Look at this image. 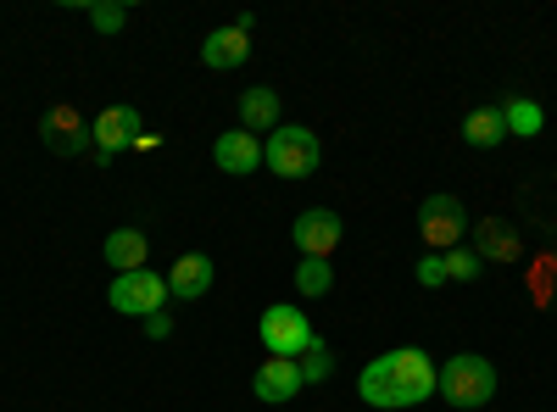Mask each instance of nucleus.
<instances>
[{"instance_id": "18", "label": "nucleus", "mask_w": 557, "mask_h": 412, "mask_svg": "<svg viewBox=\"0 0 557 412\" xmlns=\"http://www.w3.org/2000/svg\"><path fill=\"white\" fill-rule=\"evenodd\" d=\"M502 123H507V140H530V134H541V107L530 96H507L502 101Z\"/></svg>"}, {"instance_id": "11", "label": "nucleus", "mask_w": 557, "mask_h": 412, "mask_svg": "<svg viewBox=\"0 0 557 412\" xmlns=\"http://www.w3.org/2000/svg\"><path fill=\"white\" fill-rule=\"evenodd\" d=\"M39 134H45V146L62 151V157H78V151L89 146V123H84L73 107H51V112L39 117Z\"/></svg>"}, {"instance_id": "19", "label": "nucleus", "mask_w": 557, "mask_h": 412, "mask_svg": "<svg viewBox=\"0 0 557 412\" xmlns=\"http://www.w3.org/2000/svg\"><path fill=\"white\" fill-rule=\"evenodd\" d=\"M441 257H446V285H474L480 273H485V262H480L474 246H451V251H441Z\"/></svg>"}, {"instance_id": "12", "label": "nucleus", "mask_w": 557, "mask_h": 412, "mask_svg": "<svg viewBox=\"0 0 557 412\" xmlns=\"http://www.w3.org/2000/svg\"><path fill=\"white\" fill-rule=\"evenodd\" d=\"M246 57H251V34H240L235 23L212 28V34L201 39V62H207L212 73H235V67H246Z\"/></svg>"}, {"instance_id": "3", "label": "nucleus", "mask_w": 557, "mask_h": 412, "mask_svg": "<svg viewBox=\"0 0 557 412\" xmlns=\"http://www.w3.org/2000/svg\"><path fill=\"white\" fill-rule=\"evenodd\" d=\"M262 167H273L278 178H312L323 167V146L307 123H278L262 140Z\"/></svg>"}, {"instance_id": "8", "label": "nucleus", "mask_w": 557, "mask_h": 412, "mask_svg": "<svg viewBox=\"0 0 557 412\" xmlns=\"http://www.w3.org/2000/svg\"><path fill=\"white\" fill-rule=\"evenodd\" d=\"M139 134H146V117H139L134 107H107L101 117H89V146H96L101 157H117V151L139 146Z\"/></svg>"}, {"instance_id": "22", "label": "nucleus", "mask_w": 557, "mask_h": 412, "mask_svg": "<svg viewBox=\"0 0 557 412\" xmlns=\"http://www.w3.org/2000/svg\"><path fill=\"white\" fill-rule=\"evenodd\" d=\"M89 23H96V34H117L128 23V7L123 0H96V7H89Z\"/></svg>"}, {"instance_id": "9", "label": "nucleus", "mask_w": 557, "mask_h": 412, "mask_svg": "<svg viewBox=\"0 0 557 412\" xmlns=\"http://www.w3.org/2000/svg\"><path fill=\"white\" fill-rule=\"evenodd\" d=\"M251 390H257V401H268V407L296 401V390H301V369H296V357H268L262 369L251 374Z\"/></svg>"}, {"instance_id": "17", "label": "nucleus", "mask_w": 557, "mask_h": 412, "mask_svg": "<svg viewBox=\"0 0 557 412\" xmlns=\"http://www.w3.org/2000/svg\"><path fill=\"white\" fill-rule=\"evenodd\" d=\"M462 140H469L474 151H491L507 140V123H502V107H474L469 117H462Z\"/></svg>"}, {"instance_id": "1", "label": "nucleus", "mask_w": 557, "mask_h": 412, "mask_svg": "<svg viewBox=\"0 0 557 412\" xmlns=\"http://www.w3.org/2000/svg\"><path fill=\"white\" fill-rule=\"evenodd\" d=\"M357 396L380 412H401L435 396V362L418 351V346H396L385 357H374L368 369L357 374Z\"/></svg>"}, {"instance_id": "6", "label": "nucleus", "mask_w": 557, "mask_h": 412, "mask_svg": "<svg viewBox=\"0 0 557 412\" xmlns=\"http://www.w3.org/2000/svg\"><path fill=\"white\" fill-rule=\"evenodd\" d=\"M469 212H462L457 196H424V207H418V235H424L430 251H451L462 246V235H469Z\"/></svg>"}, {"instance_id": "10", "label": "nucleus", "mask_w": 557, "mask_h": 412, "mask_svg": "<svg viewBox=\"0 0 557 412\" xmlns=\"http://www.w3.org/2000/svg\"><path fill=\"white\" fill-rule=\"evenodd\" d=\"M212 162H218L223 173L246 178V173H257V167H262V140H257V134H246V128H228V134H218Z\"/></svg>"}, {"instance_id": "20", "label": "nucleus", "mask_w": 557, "mask_h": 412, "mask_svg": "<svg viewBox=\"0 0 557 412\" xmlns=\"http://www.w3.org/2000/svg\"><path fill=\"white\" fill-rule=\"evenodd\" d=\"M296 290L312 296V301H318V296H330V290H335V267H330V262H318V257H301V267H296Z\"/></svg>"}, {"instance_id": "21", "label": "nucleus", "mask_w": 557, "mask_h": 412, "mask_svg": "<svg viewBox=\"0 0 557 412\" xmlns=\"http://www.w3.org/2000/svg\"><path fill=\"white\" fill-rule=\"evenodd\" d=\"M301 385H318V379H330L335 374V357H330V346H323V335H312V346L301 351Z\"/></svg>"}, {"instance_id": "15", "label": "nucleus", "mask_w": 557, "mask_h": 412, "mask_svg": "<svg viewBox=\"0 0 557 412\" xmlns=\"http://www.w3.org/2000/svg\"><path fill=\"white\" fill-rule=\"evenodd\" d=\"M146 262H151V240L139 235V228H112V235H107V267L134 273V267H146Z\"/></svg>"}, {"instance_id": "23", "label": "nucleus", "mask_w": 557, "mask_h": 412, "mask_svg": "<svg viewBox=\"0 0 557 412\" xmlns=\"http://www.w3.org/2000/svg\"><path fill=\"white\" fill-rule=\"evenodd\" d=\"M412 279L424 285V290H441V285H446V257H441V251H424V257L412 262Z\"/></svg>"}, {"instance_id": "14", "label": "nucleus", "mask_w": 557, "mask_h": 412, "mask_svg": "<svg viewBox=\"0 0 557 412\" xmlns=\"http://www.w3.org/2000/svg\"><path fill=\"white\" fill-rule=\"evenodd\" d=\"M240 128L257 134V140L278 128V89H268V84L246 89V96H240Z\"/></svg>"}, {"instance_id": "7", "label": "nucleus", "mask_w": 557, "mask_h": 412, "mask_svg": "<svg viewBox=\"0 0 557 412\" xmlns=\"http://www.w3.org/2000/svg\"><path fill=\"white\" fill-rule=\"evenodd\" d=\"M341 235H346V223H341V212H330V207H307V212L290 223L296 251H301V257H318V262H330V257H335Z\"/></svg>"}, {"instance_id": "16", "label": "nucleus", "mask_w": 557, "mask_h": 412, "mask_svg": "<svg viewBox=\"0 0 557 412\" xmlns=\"http://www.w3.org/2000/svg\"><path fill=\"white\" fill-rule=\"evenodd\" d=\"M474 251H480V262H513L519 257V235L502 217H485V223H474Z\"/></svg>"}, {"instance_id": "13", "label": "nucleus", "mask_w": 557, "mask_h": 412, "mask_svg": "<svg viewBox=\"0 0 557 412\" xmlns=\"http://www.w3.org/2000/svg\"><path fill=\"white\" fill-rule=\"evenodd\" d=\"M207 290H212V257H207V251H190V257H178V262L168 267V296L196 301V296H207Z\"/></svg>"}, {"instance_id": "4", "label": "nucleus", "mask_w": 557, "mask_h": 412, "mask_svg": "<svg viewBox=\"0 0 557 412\" xmlns=\"http://www.w3.org/2000/svg\"><path fill=\"white\" fill-rule=\"evenodd\" d=\"M257 340L268 357H301L312 346V324H307V312L290 307V301H278L257 317Z\"/></svg>"}, {"instance_id": "2", "label": "nucleus", "mask_w": 557, "mask_h": 412, "mask_svg": "<svg viewBox=\"0 0 557 412\" xmlns=\"http://www.w3.org/2000/svg\"><path fill=\"white\" fill-rule=\"evenodd\" d=\"M435 390H441L451 407H462V412L485 407V401L496 396V369H491V357H480V351L446 357L441 369H435Z\"/></svg>"}, {"instance_id": "24", "label": "nucleus", "mask_w": 557, "mask_h": 412, "mask_svg": "<svg viewBox=\"0 0 557 412\" xmlns=\"http://www.w3.org/2000/svg\"><path fill=\"white\" fill-rule=\"evenodd\" d=\"M146 335H151V340H168V335H173V317H168V312H151V317H146Z\"/></svg>"}, {"instance_id": "5", "label": "nucleus", "mask_w": 557, "mask_h": 412, "mask_svg": "<svg viewBox=\"0 0 557 412\" xmlns=\"http://www.w3.org/2000/svg\"><path fill=\"white\" fill-rule=\"evenodd\" d=\"M107 301H112V312H123V317H151V312L168 307V279H162V273H151V267L117 273L112 290H107Z\"/></svg>"}]
</instances>
